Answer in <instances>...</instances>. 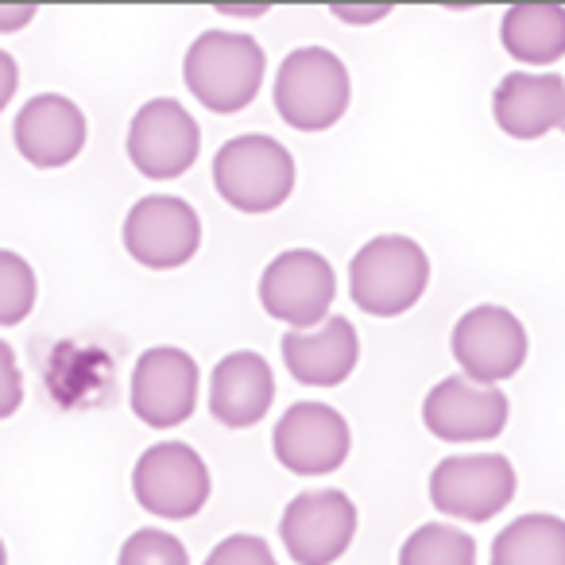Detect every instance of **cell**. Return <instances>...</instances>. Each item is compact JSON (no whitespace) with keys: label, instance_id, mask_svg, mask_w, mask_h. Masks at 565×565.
<instances>
[{"label":"cell","instance_id":"9c48e42d","mask_svg":"<svg viewBox=\"0 0 565 565\" xmlns=\"http://www.w3.org/2000/svg\"><path fill=\"white\" fill-rule=\"evenodd\" d=\"M449 349H454V361L461 364L465 380L495 387L523 369L531 341H526L523 322L508 307L484 302L457 318Z\"/></svg>","mask_w":565,"mask_h":565},{"label":"cell","instance_id":"e0dca14e","mask_svg":"<svg viewBox=\"0 0 565 565\" xmlns=\"http://www.w3.org/2000/svg\"><path fill=\"white\" fill-rule=\"evenodd\" d=\"M492 117L511 140H542L565 125V78L526 71L508 74L492 94Z\"/></svg>","mask_w":565,"mask_h":565},{"label":"cell","instance_id":"7c38bea8","mask_svg":"<svg viewBox=\"0 0 565 565\" xmlns=\"http://www.w3.org/2000/svg\"><path fill=\"white\" fill-rule=\"evenodd\" d=\"M198 387H202V369L186 349L156 345L136 361L128 399L143 426L151 430H174L198 407Z\"/></svg>","mask_w":565,"mask_h":565},{"label":"cell","instance_id":"277c9868","mask_svg":"<svg viewBox=\"0 0 565 565\" xmlns=\"http://www.w3.org/2000/svg\"><path fill=\"white\" fill-rule=\"evenodd\" d=\"M213 186L233 210L271 213L295 190V159L271 136H236L213 156Z\"/></svg>","mask_w":565,"mask_h":565},{"label":"cell","instance_id":"ba28073f","mask_svg":"<svg viewBox=\"0 0 565 565\" xmlns=\"http://www.w3.org/2000/svg\"><path fill=\"white\" fill-rule=\"evenodd\" d=\"M210 465L186 441H159L143 449L132 469V495L159 519H194L210 503Z\"/></svg>","mask_w":565,"mask_h":565},{"label":"cell","instance_id":"4316f807","mask_svg":"<svg viewBox=\"0 0 565 565\" xmlns=\"http://www.w3.org/2000/svg\"><path fill=\"white\" fill-rule=\"evenodd\" d=\"M17 86H20V66L9 51H0V113L9 109L12 97H17Z\"/></svg>","mask_w":565,"mask_h":565},{"label":"cell","instance_id":"8992f818","mask_svg":"<svg viewBox=\"0 0 565 565\" xmlns=\"http://www.w3.org/2000/svg\"><path fill=\"white\" fill-rule=\"evenodd\" d=\"M515 488V465L503 454H454L430 472V503L465 523H488L508 511Z\"/></svg>","mask_w":565,"mask_h":565},{"label":"cell","instance_id":"ac0fdd59","mask_svg":"<svg viewBox=\"0 0 565 565\" xmlns=\"http://www.w3.org/2000/svg\"><path fill=\"white\" fill-rule=\"evenodd\" d=\"M275 403V372L252 349L228 353L210 376V415L228 430H248Z\"/></svg>","mask_w":565,"mask_h":565},{"label":"cell","instance_id":"5bb4252c","mask_svg":"<svg viewBox=\"0 0 565 565\" xmlns=\"http://www.w3.org/2000/svg\"><path fill=\"white\" fill-rule=\"evenodd\" d=\"M508 395L500 387L472 384L465 376H446L426 392L423 423L438 441L449 446H477L495 441L508 430Z\"/></svg>","mask_w":565,"mask_h":565},{"label":"cell","instance_id":"9a60e30c","mask_svg":"<svg viewBox=\"0 0 565 565\" xmlns=\"http://www.w3.org/2000/svg\"><path fill=\"white\" fill-rule=\"evenodd\" d=\"M86 113L63 94H35L12 120L17 151L40 171H58L74 163L86 148Z\"/></svg>","mask_w":565,"mask_h":565},{"label":"cell","instance_id":"484cf974","mask_svg":"<svg viewBox=\"0 0 565 565\" xmlns=\"http://www.w3.org/2000/svg\"><path fill=\"white\" fill-rule=\"evenodd\" d=\"M333 17L345 20V24H376V20L392 17V4H369V9H361V4H333Z\"/></svg>","mask_w":565,"mask_h":565},{"label":"cell","instance_id":"d4e9b609","mask_svg":"<svg viewBox=\"0 0 565 565\" xmlns=\"http://www.w3.org/2000/svg\"><path fill=\"white\" fill-rule=\"evenodd\" d=\"M24 403V372L9 341H0V423L12 418Z\"/></svg>","mask_w":565,"mask_h":565},{"label":"cell","instance_id":"52a82bcc","mask_svg":"<svg viewBox=\"0 0 565 565\" xmlns=\"http://www.w3.org/2000/svg\"><path fill=\"white\" fill-rule=\"evenodd\" d=\"M356 503L341 488L299 492L279 519V542L295 565H333L356 539Z\"/></svg>","mask_w":565,"mask_h":565},{"label":"cell","instance_id":"4fadbf2b","mask_svg":"<svg viewBox=\"0 0 565 565\" xmlns=\"http://www.w3.org/2000/svg\"><path fill=\"white\" fill-rule=\"evenodd\" d=\"M271 449L275 461L295 477H330L349 461L353 430L341 418V411L326 403H295L275 423Z\"/></svg>","mask_w":565,"mask_h":565},{"label":"cell","instance_id":"4dcf8cb0","mask_svg":"<svg viewBox=\"0 0 565 565\" xmlns=\"http://www.w3.org/2000/svg\"><path fill=\"white\" fill-rule=\"evenodd\" d=\"M562 132H565V125H562Z\"/></svg>","mask_w":565,"mask_h":565},{"label":"cell","instance_id":"f1b7e54d","mask_svg":"<svg viewBox=\"0 0 565 565\" xmlns=\"http://www.w3.org/2000/svg\"><path fill=\"white\" fill-rule=\"evenodd\" d=\"M221 12H233V17H264V4H259V9H221Z\"/></svg>","mask_w":565,"mask_h":565},{"label":"cell","instance_id":"ffe728a7","mask_svg":"<svg viewBox=\"0 0 565 565\" xmlns=\"http://www.w3.org/2000/svg\"><path fill=\"white\" fill-rule=\"evenodd\" d=\"M492 565H565V519L519 515L495 534Z\"/></svg>","mask_w":565,"mask_h":565},{"label":"cell","instance_id":"f546056e","mask_svg":"<svg viewBox=\"0 0 565 565\" xmlns=\"http://www.w3.org/2000/svg\"><path fill=\"white\" fill-rule=\"evenodd\" d=\"M0 565H9V550H4V542H0Z\"/></svg>","mask_w":565,"mask_h":565},{"label":"cell","instance_id":"30bf717a","mask_svg":"<svg viewBox=\"0 0 565 565\" xmlns=\"http://www.w3.org/2000/svg\"><path fill=\"white\" fill-rule=\"evenodd\" d=\"M125 248L136 264L151 271H174L190 264L202 248V217L190 202L171 194H151L128 210Z\"/></svg>","mask_w":565,"mask_h":565},{"label":"cell","instance_id":"83f0119b","mask_svg":"<svg viewBox=\"0 0 565 565\" xmlns=\"http://www.w3.org/2000/svg\"><path fill=\"white\" fill-rule=\"evenodd\" d=\"M35 4H0V32H20L35 20Z\"/></svg>","mask_w":565,"mask_h":565},{"label":"cell","instance_id":"2e32d148","mask_svg":"<svg viewBox=\"0 0 565 565\" xmlns=\"http://www.w3.org/2000/svg\"><path fill=\"white\" fill-rule=\"evenodd\" d=\"M282 364L307 387H338L353 376L361 361V338L356 326L341 315H330L315 330H287L279 341Z\"/></svg>","mask_w":565,"mask_h":565},{"label":"cell","instance_id":"603a6c76","mask_svg":"<svg viewBox=\"0 0 565 565\" xmlns=\"http://www.w3.org/2000/svg\"><path fill=\"white\" fill-rule=\"evenodd\" d=\"M117 565H190V554L171 531L143 526V531L128 534V542L117 554Z\"/></svg>","mask_w":565,"mask_h":565},{"label":"cell","instance_id":"44dd1931","mask_svg":"<svg viewBox=\"0 0 565 565\" xmlns=\"http://www.w3.org/2000/svg\"><path fill=\"white\" fill-rule=\"evenodd\" d=\"M399 565H477V542L449 523H423L403 542Z\"/></svg>","mask_w":565,"mask_h":565},{"label":"cell","instance_id":"7402d4cb","mask_svg":"<svg viewBox=\"0 0 565 565\" xmlns=\"http://www.w3.org/2000/svg\"><path fill=\"white\" fill-rule=\"evenodd\" d=\"M40 282L20 252L0 248V326H20L35 310Z\"/></svg>","mask_w":565,"mask_h":565},{"label":"cell","instance_id":"5b68a950","mask_svg":"<svg viewBox=\"0 0 565 565\" xmlns=\"http://www.w3.org/2000/svg\"><path fill=\"white\" fill-rule=\"evenodd\" d=\"M338 299L333 264L315 248H287L259 275V307L291 330H315Z\"/></svg>","mask_w":565,"mask_h":565},{"label":"cell","instance_id":"8fae6325","mask_svg":"<svg viewBox=\"0 0 565 565\" xmlns=\"http://www.w3.org/2000/svg\"><path fill=\"white\" fill-rule=\"evenodd\" d=\"M202 128L174 97H151L128 125V159L143 179H179L198 163Z\"/></svg>","mask_w":565,"mask_h":565},{"label":"cell","instance_id":"6da1fadb","mask_svg":"<svg viewBox=\"0 0 565 565\" xmlns=\"http://www.w3.org/2000/svg\"><path fill=\"white\" fill-rule=\"evenodd\" d=\"M267 74V55L252 35L202 32L182 58V82L210 113L233 117L256 102Z\"/></svg>","mask_w":565,"mask_h":565},{"label":"cell","instance_id":"cb8c5ba5","mask_svg":"<svg viewBox=\"0 0 565 565\" xmlns=\"http://www.w3.org/2000/svg\"><path fill=\"white\" fill-rule=\"evenodd\" d=\"M205 565H279L264 539L256 534H228L210 550Z\"/></svg>","mask_w":565,"mask_h":565},{"label":"cell","instance_id":"d6986e66","mask_svg":"<svg viewBox=\"0 0 565 565\" xmlns=\"http://www.w3.org/2000/svg\"><path fill=\"white\" fill-rule=\"evenodd\" d=\"M500 40L511 58L526 66H550L565 55V9L562 4H515L503 12Z\"/></svg>","mask_w":565,"mask_h":565},{"label":"cell","instance_id":"3957f363","mask_svg":"<svg viewBox=\"0 0 565 565\" xmlns=\"http://www.w3.org/2000/svg\"><path fill=\"white\" fill-rule=\"evenodd\" d=\"M353 82L333 51L299 47L279 63L275 74V109L299 132H326L349 109Z\"/></svg>","mask_w":565,"mask_h":565},{"label":"cell","instance_id":"7a4b0ae2","mask_svg":"<svg viewBox=\"0 0 565 565\" xmlns=\"http://www.w3.org/2000/svg\"><path fill=\"white\" fill-rule=\"evenodd\" d=\"M430 287V256L399 233L372 236L349 264V295L372 318H399Z\"/></svg>","mask_w":565,"mask_h":565}]
</instances>
